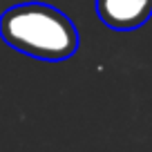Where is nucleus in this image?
<instances>
[{
  "label": "nucleus",
  "instance_id": "nucleus-1",
  "mask_svg": "<svg viewBox=\"0 0 152 152\" xmlns=\"http://www.w3.org/2000/svg\"><path fill=\"white\" fill-rule=\"evenodd\" d=\"M0 38L11 49L38 61L61 63L78 49V29L47 2H20L0 14Z\"/></svg>",
  "mask_w": 152,
  "mask_h": 152
},
{
  "label": "nucleus",
  "instance_id": "nucleus-2",
  "mask_svg": "<svg viewBox=\"0 0 152 152\" xmlns=\"http://www.w3.org/2000/svg\"><path fill=\"white\" fill-rule=\"evenodd\" d=\"M96 16L114 31H134L152 18V0H96Z\"/></svg>",
  "mask_w": 152,
  "mask_h": 152
}]
</instances>
